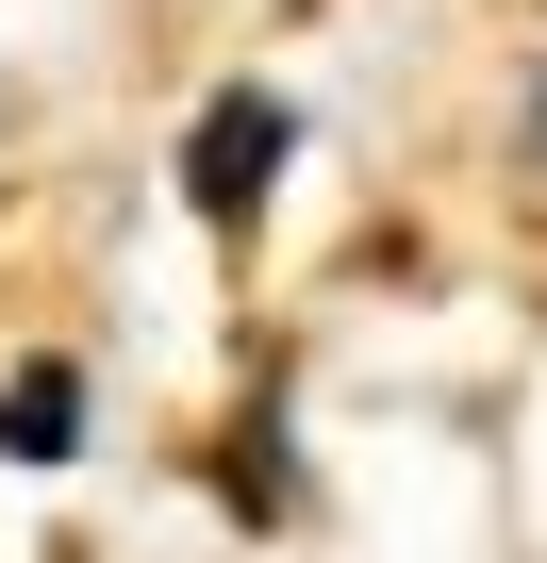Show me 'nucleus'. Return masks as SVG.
<instances>
[{
    "label": "nucleus",
    "instance_id": "nucleus-2",
    "mask_svg": "<svg viewBox=\"0 0 547 563\" xmlns=\"http://www.w3.org/2000/svg\"><path fill=\"white\" fill-rule=\"evenodd\" d=\"M84 448V365L34 349V365H0V464H67Z\"/></svg>",
    "mask_w": 547,
    "mask_h": 563
},
{
    "label": "nucleus",
    "instance_id": "nucleus-1",
    "mask_svg": "<svg viewBox=\"0 0 547 563\" xmlns=\"http://www.w3.org/2000/svg\"><path fill=\"white\" fill-rule=\"evenodd\" d=\"M283 150H299V117L265 100V84H232V100L183 133V199H199L216 232H249V216H265V183H283Z\"/></svg>",
    "mask_w": 547,
    "mask_h": 563
}]
</instances>
